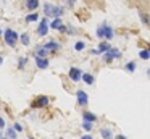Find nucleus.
I'll return each mask as SVG.
<instances>
[{
    "mask_svg": "<svg viewBox=\"0 0 150 139\" xmlns=\"http://www.w3.org/2000/svg\"><path fill=\"white\" fill-rule=\"evenodd\" d=\"M113 36H115V31H113V28H111L107 21H103L102 24L97 26V37L98 39L108 42V41H111V39H113Z\"/></svg>",
    "mask_w": 150,
    "mask_h": 139,
    "instance_id": "1",
    "label": "nucleus"
},
{
    "mask_svg": "<svg viewBox=\"0 0 150 139\" xmlns=\"http://www.w3.org/2000/svg\"><path fill=\"white\" fill-rule=\"evenodd\" d=\"M65 13V8L58 5H52V3H44V15L45 18H62V15Z\"/></svg>",
    "mask_w": 150,
    "mask_h": 139,
    "instance_id": "2",
    "label": "nucleus"
},
{
    "mask_svg": "<svg viewBox=\"0 0 150 139\" xmlns=\"http://www.w3.org/2000/svg\"><path fill=\"white\" fill-rule=\"evenodd\" d=\"M4 39L8 47H15L18 39H20V34L16 31H13V29H7V31H4Z\"/></svg>",
    "mask_w": 150,
    "mask_h": 139,
    "instance_id": "3",
    "label": "nucleus"
},
{
    "mask_svg": "<svg viewBox=\"0 0 150 139\" xmlns=\"http://www.w3.org/2000/svg\"><path fill=\"white\" fill-rule=\"evenodd\" d=\"M49 103H50L49 96H37V97H34V100L31 102V107H33V108H45Z\"/></svg>",
    "mask_w": 150,
    "mask_h": 139,
    "instance_id": "4",
    "label": "nucleus"
},
{
    "mask_svg": "<svg viewBox=\"0 0 150 139\" xmlns=\"http://www.w3.org/2000/svg\"><path fill=\"white\" fill-rule=\"evenodd\" d=\"M49 18H45L44 16L42 19H39V26H37V36H40V37H44V36L49 34Z\"/></svg>",
    "mask_w": 150,
    "mask_h": 139,
    "instance_id": "5",
    "label": "nucleus"
},
{
    "mask_svg": "<svg viewBox=\"0 0 150 139\" xmlns=\"http://www.w3.org/2000/svg\"><path fill=\"white\" fill-rule=\"evenodd\" d=\"M120 57H121V50H118L116 47H111L107 53H103V60L107 61V63H110V61H113L115 58H120Z\"/></svg>",
    "mask_w": 150,
    "mask_h": 139,
    "instance_id": "6",
    "label": "nucleus"
},
{
    "mask_svg": "<svg viewBox=\"0 0 150 139\" xmlns=\"http://www.w3.org/2000/svg\"><path fill=\"white\" fill-rule=\"evenodd\" d=\"M68 76H69V79H71L73 83H79V81L82 79V71L79 70V68L73 66V68H69V73H68Z\"/></svg>",
    "mask_w": 150,
    "mask_h": 139,
    "instance_id": "7",
    "label": "nucleus"
},
{
    "mask_svg": "<svg viewBox=\"0 0 150 139\" xmlns=\"http://www.w3.org/2000/svg\"><path fill=\"white\" fill-rule=\"evenodd\" d=\"M76 99H78V105H79V107H86V105L89 103V96H87V92H84V91H81V89L76 92Z\"/></svg>",
    "mask_w": 150,
    "mask_h": 139,
    "instance_id": "8",
    "label": "nucleus"
},
{
    "mask_svg": "<svg viewBox=\"0 0 150 139\" xmlns=\"http://www.w3.org/2000/svg\"><path fill=\"white\" fill-rule=\"evenodd\" d=\"M42 47L45 48L47 52H57V50H60V48H62V45H60L57 41H49V42H45Z\"/></svg>",
    "mask_w": 150,
    "mask_h": 139,
    "instance_id": "9",
    "label": "nucleus"
},
{
    "mask_svg": "<svg viewBox=\"0 0 150 139\" xmlns=\"http://www.w3.org/2000/svg\"><path fill=\"white\" fill-rule=\"evenodd\" d=\"M63 19L62 18H55V19H52V21L49 23V28L50 29H55V31H60V29L63 28Z\"/></svg>",
    "mask_w": 150,
    "mask_h": 139,
    "instance_id": "10",
    "label": "nucleus"
},
{
    "mask_svg": "<svg viewBox=\"0 0 150 139\" xmlns=\"http://www.w3.org/2000/svg\"><path fill=\"white\" fill-rule=\"evenodd\" d=\"M39 0H26L24 2V6H26V10H29V11H36L37 8H39Z\"/></svg>",
    "mask_w": 150,
    "mask_h": 139,
    "instance_id": "11",
    "label": "nucleus"
},
{
    "mask_svg": "<svg viewBox=\"0 0 150 139\" xmlns=\"http://www.w3.org/2000/svg\"><path fill=\"white\" fill-rule=\"evenodd\" d=\"M50 65L49 58H36V66L39 68V70H47Z\"/></svg>",
    "mask_w": 150,
    "mask_h": 139,
    "instance_id": "12",
    "label": "nucleus"
},
{
    "mask_svg": "<svg viewBox=\"0 0 150 139\" xmlns=\"http://www.w3.org/2000/svg\"><path fill=\"white\" fill-rule=\"evenodd\" d=\"M82 121H89V123H95L97 121V115L92 112H84L82 113Z\"/></svg>",
    "mask_w": 150,
    "mask_h": 139,
    "instance_id": "13",
    "label": "nucleus"
},
{
    "mask_svg": "<svg viewBox=\"0 0 150 139\" xmlns=\"http://www.w3.org/2000/svg\"><path fill=\"white\" fill-rule=\"evenodd\" d=\"M100 136L102 139H115V134L110 128H102L100 129Z\"/></svg>",
    "mask_w": 150,
    "mask_h": 139,
    "instance_id": "14",
    "label": "nucleus"
},
{
    "mask_svg": "<svg viewBox=\"0 0 150 139\" xmlns=\"http://www.w3.org/2000/svg\"><path fill=\"white\" fill-rule=\"evenodd\" d=\"M110 48H111V45L108 44L107 41H102L100 44H98V48H97V52H98V53H107V52L110 50Z\"/></svg>",
    "mask_w": 150,
    "mask_h": 139,
    "instance_id": "15",
    "label": "nucleus"
},
{
    "mask_svg": "<svg viewBox=\"0 0 150 139\" xmlns=\"http://www.w3.org/2000/svg\"><path fill=\"white\" fill-rule=\"evenodd\" d=\"M5 138H7V139H16L18 138V133L13 129V126L7 128V131H5Z\"/></svg>",
    "mask_w": 150,
    "mask_h": 139,
    "instance_id": "16",
    "label": "nucleus"
},
{
    "mask_svg": "<svg viewBox=\"0 0 150 139\" xmlns=\"http://www.w3.org/2000/svg\"><path fill=\"white\" fill-rule=\"evenodd\" d=\"M82 81H84L86 84H87V86H92V84H94V76H92L91 73H82Z\"/></svg>",
    "mask_w": 150,
    "mask_h": 139,
    "instance_id": "17",
    "label": "nucleus"
},
{
    "mask_svg": "<svg viewBox=\"0 0 150 139\" xmlns=\"http://www.w3.org/2000/svg\"><path fill=\"white\" fill-rule=\"evenodd\" d=\"M47 53H49V52H47L42 45H39V48L36 50V58H47Z\"/></svg>",
    "mask_w": 150,
    "mask_h": 139,
    "instance_id": "18",
    "label": "nucleus"
},
{
    "mask_svg": "<svg viewBox=\"0 0 150 139\" xmlns=\"http://www.w3.org/2000/svg\"><path fill=\"white\" fill-rule=\"evenodd\" d=\"M20 41H21V44L24 45V47H28L29 45V42H31V39H29V34H20Z\"/></svg>",
    "mask_w": 150,
    "mask_h": 139,
    "instance_id": "19",
    "label": "nucleus"
},
{
    "mask_svg": "<svg viewBox=\"0 0 150 139\" xmlns=\"http://www.w3.org/2000/svg\"><path fill=\"white\" fill-rule=\"evenodd\" d=\"M124 70L127 71V73H134L136 71V61H129V63L124 65Z\"/></svg>",
    "mask_w": 150,
    "mask_h": 139,
    "instance_id": "20",
    "label": "nucleus"
},
{
    "mask_svg": "<svg viewBox=\"0 0 150 139\" xmlns=\"http://www.w3.org/2000/svg\"><path fill=\"white\" fill-rule=\"evenodd\" d=\"M139 57L142 58V60H150V52L149 48H144V50L139 52Z\"/></svg>",
    "mask_w": 150,
    "mask_h": 139,
    "instance_id": "21",
    "label": "nucleus"
},
{
    "mask_svg": "<svg viewBox=\"0 0 150 139\" xmlns=\"http://www.w3.org/2000/svg\"><path fill=\"white\" fill-rule=\"evenodd\" d=\"M84 48H86V42L84 41H78L74 44V50L76 52H81V50H84Z\"/></svg>",
    "mask_w": 150,
    "mask_h": 139,
    "instance_id": "22",
    "label": "nucleus"
},
{
    "mask_svg": "<svg viewBox=\"0 0 150 139\" xmlns=\"http://www.w3.org/2000/svg\"><path fill=\"white\" fill-rule=\"evenodd\" d=\"M139 16H140V19H142V21L145 23L147 26H150V18H149V15H147V13H144V11H139Z\"/></svg>",
    "mask_w": 150,
    "mask_h": 139,
    "instance_id": "23",
    "label": "nucleus"
},
{
    "mask_svg": "<svg viewBox=\"0 0 150 139\" xmlns=\"http://www.w3.org/2000/svg\"><path fill=\"white\" fill-rule=\"evenodd\" d=\"M39 19V15L37 13H31V15L26 16V23H33V21H37Z\"/></svg>",
    "mask_w": 150,
    "mask_h": 139,
    "instance_id": "24",
    "label": "nucleus"
},
{
    "mask_svg": "<svg viewBox=\"0 0 150 139\" xmlns=\"http://www.w3.org/2000/svg\"><path fill=\"white\" fill-rule=\"evenodd\" d=\"M26 65H28V57H21L20 60H18V68H20V70H23Z\"/></svg>",
    "mask_w": 150,
    "mask_h": 139,
    "instance_id": "25",
    "label": "nucleus"
},
{
    "mask_svg": "<svg viewBox=\"0 0 150 139\" xmlns=\"http://www.w3.org/2000/svg\"><path fill=\"white\" fill-rule=\"evenodd\" d=\"M92 128H94V123L82 121V129H86V131H92Z\"/></svg>",
    "mask_w": 150,
    "mask_h": 139,
    "instance_id": "26",
    "label": "nucleus"
},
{
    "mask_svg": "<svg viewBox=\"0 0 150 139\" xmlns=\"http://www.w3.org/2000/svg\"><path fill=\"white\" fill-rule=\"evenodd\" d=\"M13 129H15L16 133H21V131H23V126H21V123H15V125H13Z\"/></svg>",
    "mask_w": 150,
    "mask_h": 139,
    "instance_id": "27",
    "label": "nucleus"
},
{
    "mask_svg": "<svg viewBox=\"0 0 150 139\" xmlns=\"http://www.w3.org/2000/svg\"><path fill=\"white\" fill-rule=\"evenodd\" d=\"M65 3H66L68 6H71V8H73V6H74V3H76V0H65Z\"/></svg>",
    "mask_w": 150,
    "mask_h": 139,
    "instance_id": "28",
    "label": "nucleus"
},
{
    "mask_svg": "<svg viewBox=\"0 0 150 139\" xmlns=\"http://www.w3.org/2000/svg\"><path fill=\"white\" fill-rule=\"evenodd\" d=\"M4 128H5V120L0 116V129H4Z\"/></svg>",
    "mask_w": 150,
    "mask_h": 139,
    "instance_id": "29",
    "label": "nucleus"
},
{
    "mask_svg": "<svg viewBox=\"0 0 150 139\" xmlns=\"http://www.w3.org/2000/svg\"><path fill=\"white\" fill-rule=\"evenodd\" d=\"M81 139H94V138H92V134H89V133H87V134H84Z\"/></svg>",
    "mask_w": 150,
    "mask_h": 139,
    "instance_id": "30",
    "label": "nucleus"
},
{
    "mask_svg": "<svg viewBox=\"0 0 150 139\" xmlns=\"http://www.w3.org/2000/svg\"><path fill=\"white\" fill-rule=\"evenodd\" d=\"M115 139H127V138H126V136H124V134H118V136H116V138H115Z\"/></svg>",
    "mask_w": 150,
    "mask_h": 139,
    "instance_id": "31",
    "label": "nucleus"
},
{
    "mask_svg": "<svg viewBox=\"0 0 150 139\" xmlns=\"http://www.w3.org/2000/svg\"><path fill=\"white\" fill-rule=\"evenodd\" d=\"M147 76L150 78V68H149V70H147Z\"/></svg>",
    "mask_w": 150,
    "mask_h": 139,
    "instance_id": "32",
    "label": "nucleus"
},
{
    "mask_svg": "<svg viewBox=\"0 0 150 139\" xmlns=\"http://www.w3.org/2000/svg\"><path fill=\"white\" fill-rule=\"evenodd\" d=\"M4 63V57H0V65Z\"/></svg>",
    "mask_w": 150,
    "mask_h": 139,
    "instance_id": "33",
    "label": "nucleus"
},
{
    "mask_svg": "<svg viewBox=\"0 0 150 139\" xmlns=\"http://www.w3.org/2000/svg\"><path fill=\"white\" fill-rule=\"evenodd\" d=\"M0 36H4V31H2V28H0Z\"/></svg>",
    "mask_w": 150,
    "mask_h": 139,
    "instance_id": "34",
    "label": "nucleus"
},
{
    "mask_svg": "<svg viewBox=\"0 0 150 139\" xmlns=\"http://www.w3.org/2000/svg\"><path fill=\"white\" fill-rule=\"evenodd\" d=\"M0 138H4V136H2V129H0Z\"/></svg>",
    "mask_w": 150,
    "mask_h": 139,
    "instance_id": "35",
    "label": "nucleus"
},
{
    "mask_svg": "<svg viewBox=\"0 0 150 139\" xmlns=\"http://www.w3.org/2000/svg\"><path fill=\"white\" fill-rule=\"evenodd\" d=\"M0 139H7V138H0Z\"/></svg>",
    "mask_w": 150,
    "mask_h": 139,
    "instance_id": "36",
    "label": "nucleus"
},
{
    "mask_svg": "<svg viewBox=\"0 0 150 139\" xmlns=\"http://www.w3.org/2000/svg\"><path fill=\"white\" fill-rule=\"evenodd\" d=\"M29 139H36V138H29Z\"/></svg>",
    "mask_w": 150,
    "mask_h": 139,
    "instance_id": "37",
    "label": "nucleus"
},
{
    "mask_svg": "<svg viewBox=\"0 0 150 139\" xmlns=\"http://www.w3.org/2000/svg\"><path fill=\"white\" fill-rule=\"evenodd\" d=\"M149 52H150V47H149Z\"/></svg>",
    "mask_w": 150,
    "mask_h": 139,
    "instance_id": "38",
    "label": "nucleus"
}]
</instances>
